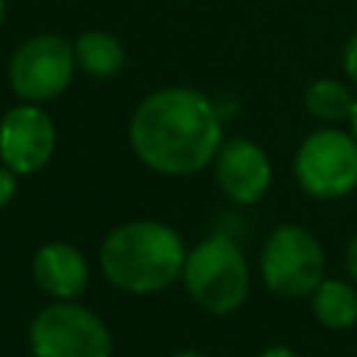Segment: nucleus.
Listing matches in <instances>:
<instances>
[{"instance_id":"1","label":"nucleus","mask_w":357,"mask_h":357,"mask_svg":"<svg viewBox=\"0 0 357 357\" xmlns=\"http://www.w3.org/2000/svg\"><path fill=\"white\" fill-rule=\"evenodd\" d=\"M223 142V123L209 95L192 86H159L145 95L128 120L134 156L159 176L206 170Z\"/></svg>"},{"instance_id":"2","label":"nucleus","mask_w":357,"mask_h":357,"mask_svg":"<svg viewBox=\"0 0 357 357\" xmlns=\"http://www.w3.org/2000/svg\"><path fill=\"white\" fill-rule=\"evenodd\" d=\"M187 251L173 226L137 218L117 223L103 237L98 259L112 287L128 296H156L181 279Z\"/></svg>"},{"instance_id":"3","label":"nucleus","mask_w":357,"mask_h":357,"mask_svg":"<svg viewBox=\"0 0 357 357\" xmlns=\"http://www.w3.org/2000/svg\"><path fill=\"white\" fill-rule=\"evenodd\" d=\"M181 284L187 296L209 315L237 312L251 290V265L229 234H209L187 251Z\"/></svg>"},{"instance_id":"4","label":"nucleus","mask_w":357,"mask_h":357,"mask_svg":"<svg viewBox=\"0 0 357 357\" xmlns=\"http://www.w3.org/2000/svg\"><path fill=\"white\" fill-rule=\"evenodd\" d=\"M28 349L33 357H112L114 337L106 321L78 298H53L31 318Z\"/></svg>"},{"instance_id":"5","label":"nucleus","mask_w":357,"mask_h":357,"mask_svg":"<svg viewBox=\"0 0 357 357\" xmlns=\"http://www.w3.org/2000/svg\"><path fill=\"white\" fill-rule=\"evenodd\" d=\"M259 276L265 287L282 298H310L326 279L321 240L298 223H279L262 243Z\"/></svg>"},{"instance_id":"6","label":"nucleus","mask_w":357,"mask_h":357,"mask_svg":"<svg viewBox=\"0 0 357 357\" xmlns=\"http://www.w3.org/2000/svg\"><path fill=\"white\" fill-rule=\"evenodd\" d=\"M296 184L318 201H337L357 190V139L337 126L315 128L293 156Z\"/></svg>"},{"instance_id":"7","label":"nucleus","mask_w":357,"mask_h":357,"mask_svg":"<svg viewBox=\"0 0 357 357\" xmlns=\"http://www.w3.org/2000/svg\"><path fill=\"white\" fill-rule=\"evenodd\" d=\"M75 50L61 33H33L17 45L8 59V86L20 100L50 103L61 98L75 78Z\"/></svg>"},{"instance_id":"8","label":"nucleus","mask_w":357,"mask_h":357,"mask_svg":"<svg viewBox=\"0 0 357 357\" xmlns=\"http://www.w3.org/2000/svg\"><path fill=\"white\" fill-rule=\"evenodd\" d=\"M59 131L42 103L20 100L0 117V162L17 176H33L56 156Z\"/></svg>"},{"instance_id":"9","label":"nucleus","mask_w":357,"mask_h":357,"mask_svg":"<svg viewBox=\"0 0 357 357\" xmlns=\"http://www.w3.org/2000/svg\"><path fill=\"white\" fill-rule=\"evenodd\" d=\"M220 192L234 206H254L265 198L273 181V165L262 145L248 137H223L212 162Z\"/></svg>"},{"instance_id":"10","label":"nucleus","mask_w":357,"mask_h":357,"mask_svg":"<svg viewBox=\"0 0 357 357\" xmlns=\"http://www.w3.org/2000/svg\"><path fill=\"white\" fill-rule=\"evenodd\" d=\"M31 276L45 296L56 301H70L86 290L89 262L78 251V245L67 240H50L36 248L31 259Z\"/></svg>"},{"instance_id":"11","label":"nucleus","mask_w":357,"mask_h":357,"mask_svg":"<svg viewBox=\"0 0 357 357\" xmlns=\"http://www.w3.org/2000/svg\"><path fill=\"white\" fill-rule=\"evenodd\" d=\"M73 50H75L78 70L95 81H109V78L120 75L126 67V59H128L123 39L103 28L81 31L73 39Z\"/></svg>"},{"instance_id":"12","label":"nucleus","mask_w":357,"mask_h":357,"mask_svg":"<svg viewBox=\"0 0 357 357\" xmlns=\"http://www.w3.org/2000/svg\"><path fill=\"white\" fill-rule=\"evenodd\" d=\"M310 307L324 329H349L357 324V290L343 279H324L312 290Z\"/></svg>"},{"instance_id":"13","label":"nucleus","mask_w":357,"mask_h":357,"mask_svg":"<svg viewBox=\"0 0 357 357\" xmlns=\"http://www.w3.org/2000/svg\"><path fill=\"white\" fill-rule=\"evenodd\" d=\"M354 98L357 92L340 81V78H312L304 89V109L315 117V120H324L329 126L335 123H349V114L354 109Z\"/></svg>"},{"instance_id":"14","label":"nucleus","mask_w":357,"mask_h":357,"mask_svg":"<svg viewBox=\"0 0 357 357\" xmlns=\"http://www.w3.org/2000/svg\"><path fill=\"white\" fill-rule=\"evenodd\" d=\"M17 178H20V176H17L11 167H6V165L0 162V209H6V206L14 201L17 187H20Z\"/></svg>"},{"instance_id":"15","label":"nucleus","mask_w":357,"mask_h":357,"mask_svg":"<svg viewBox=\"0 0 357 357\" xmlns=\"http://www.w3.org/2000/svg\"><path fill=\"white\" fill-rule=\"evenodd\" d=\"M340 64H343V73H346L349 84H354V86H357V31H354V33L346 39Z\"/></svg>"},{"instance_id":"16","label":"nucleus","mask_w":357,"mask_h":357,"mask_svg":"<svg viewBox=\"0 0 357 357\" xmlns=\"http://www.w3.org/2000/svg\"><path fill=\"white\" fill-rule=\"evenodd\" d=\"M346 268H349V276L357 282V234H354L351 243L346 245Z\"/></svg>"},{"instance_id":"17","label":"nucleus","mask_w":357,"mask_h":357,"mask_svg":"<svg viewBox=\"0 0 357 357\" xmlns=\"http://www.w3.org/2000/svg\"><path fill=\"white\" fill-rule=\"evenodd\" d=\"M259 357H298V354H296L290 346H268Z\"/></svg>"},{"instance_id":"18","label":"nucleus","mask_w":357,"mask_h":357,"mask_svg":"<svg viewBox=\"0 0 357 357\" xmlns=\"http://www.w3.org/2000/svg\"><path fill=\"white\" fill-rule=\"evenodd\" d=\"M349 131H351L354 139H357V98H354V109H351V114H349Z\"/></svg>"},{"instance_id":"19","label":"nucleus","mask_w":357,"mask_h":357,"mask_svg":"<svg viewBox=\"0 0 357 357\" xmlns=\"http://www.w3.org/2000/svg\"><path fill=\"white\" fill-rule=\"evenodd\" d=\"M173 357H206V354L198 351V349H181V351H176Z\"/></svg>"},{"instance_id":"20","label":"nucleus","mask_w":357,"mask_h":357,"mask_svg":"<svg viewBox=\"0 0 357 357\" xmlns=\"http://www.w3.org/2000/svg\"><path fill=\"white\" fill-rule=\"evenodd\" d=\"M6 14H8V3L0 0V28H3V22H6Z\"/></svg>"},{"instance_id":"21","label":"nucleus","mask_w":357,"mask_h":357,"mask_svg":"<svg viewBox=\"0 0 357 357\" xmlns=\"http://www.w3.org/2000/svg\"><path fill=\"white\" fill-rule=\"evenodd\" d=\"M0 357H3V354H0Z\"/></svg>"}]
</instances>
